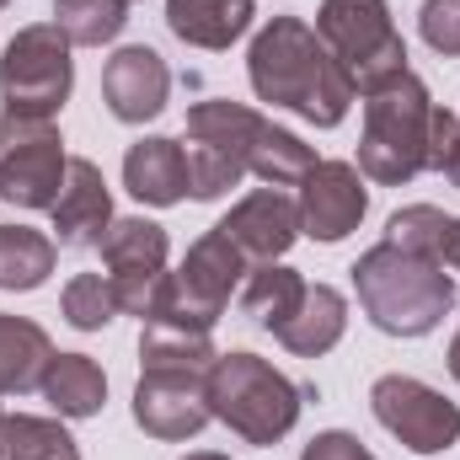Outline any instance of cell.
I'll return each instance as SVG.
<instances>
[{"label":"cell","instance_id":"e575fe53","mask_svg":"<svg viewBox=\"0 0 460 460\" xmlns=\"http://www.w3.org/2000/svg\"><path fill=\"white\" fill-rule=\"evenodd\" d=\"M0 423H5V412H0Z\"/></svg>","mask_w":460,"mask_h":460},{"label":"cell","instance_id":"44dd1931","mask_svg":"<svg viewBox=\"0 0 460 460\" xmlns=\"http://www.w3.org/2000/svg\"><path fill=\"white\" fill-rule=\"evenodd\" d=\"M38 391L49 396V407L59 418H97L102 402H108V375L86 353H54V364H49Z\"/></svg>","mask_w":460,"mask_h":460},{"label":"cell","instance_id":"d6a6232c","mask_svg":"<svg viewBox=\"0 0 460 460\" xmlns=\"http://www.w3.org/2000/svg\"><path fill=\"white\" fill-rule=\"evenodd\" d=\"M450 375L460 380V332H456V343H450Z\"/></svg>","mask_w":460,"mask_h":460},{"label":"cell","instance_id":"d4e9b609","mask_svg":"<svg viewBox=\"0 0 460 460\" xmlns=\"http://www.w3.org/2000/svg\"><path fill=\"white\" fill-rule=\"evenodd\" d=\"M128 22V0H54V27L70 38V49H102Z\"/></svg>","mask_w":460,"mask_h":460},{"label":"cell","instance_id":"30bf717a","mask_svg":"<svg viewBox=\"0 0 460 460\" xmlns=\"http://www.w3.org/2000/svg\"><path fill=\"white\" fill-rule=\"evenodd\" d=\"M102 262H108V279H113L118 311L139 316V322H155L161 305H166V230L150 226V220H113V230L102 235Z\"/></svg>","mask_w":460,"mask_h":460},{"label":"cell","instance_id":"7a4b0ae2","mask_svg":"<svg viewBox=\"0 0 460 460\" xmlns=\"http://www.w3.org/2000/svg\"><path fill=\"white\" fill-rule=\"evenodd\" d=\"M353 289H358L364 316L391 338H423L456 305V279L445 273V262L418 257L391 241L369 246L353 262Z\"/></svg>","mask_w":460,"mask_h":460},{"label":"cell","instance_id":"7c38bea8","mask_svg":"<svg viewBox=\"0 0 460 460\" xmlns=\"http://www.w3.org/2000/svg\"><path fill=\"white\" fill-rule=\"evenodd\" d=\"M134 423L150 439H193L209 423L204 402V369H145L134 385Z\"/></svg>","mask_w":460,"mask_h":460},{"label":"cell","instance_id":"9a60e30c","mask_svg":"<svg viewBox=\"0 0 460 460\" xmlns=\"http://www.w3.org/2000/svg\"><path fill=\"white\" fill-rule=\"evenodd\" d=\"M166 92H172V70L155 49L134 43V49H118L102 70V102L108 113L123 123H145L166 108Z\"/></svg>","mask_w":460,"mask_h":460},{"label":"cell","instance_id":"484cf974","mask_svg":"<svg viewBox=\"0 0 460 460\" xmlns=\"http://www.w3.org/2000/svg\"><path fill=\"white\" fill-rule=\"evenodd\" d=\"M0 460H81L75 439L54 418H5L0 423Z\"/></svg>","mask_w":460,"mask_h":460},{"label":"cell","instance_id":"d6986e66","mask_svg":"<svg viewBox=\"0 0 460 460\" xmlns=\"http://www.w3.org/2000/svg\"><path fill=\"white\" fill-rule=\"evenodd\" d=\"M252 0H166V27L193 49H230L252 27Z\"/></svg>","mask_w":460,"mask_h":460},{"label":"cell","instance_id":"603a6c76","mask_svg":"<svg viewBox=\"0 0 460 460\" xmlns=\"http://www.w3.org/2000/svg\"><path fill=\"white\" fill-rule=\"evenodd\" d=\"M54 273V241L43 230L0 226V289H38Z\"/></svg>","mask_w":460,"mask_h":460},{"label":"cell","instance_id":"277c9868","mask_svg":"<svg viewBox=\"0 0 460 460\" xmlns=\"http://www.w3.org/2000/svg\"><path fill=\"white\" fill-rule=\"evenodd\" d=\"M204 402L246 445H279L300 423V391L257 353H220L204 375Z\"/></svg>","mask_w":460,"mask_h":460},{"label":"cell","instance_id":"4fadbf2b","mask_svg":"<svg viewBox=\"0 0 460 460\" xmlns=\"http://www.w3.org/2000/svg\"><path fill=\"white\" fill-rule=\"evenodd\" d=\"M220 230L235 241V252L246 257V268L279 262L295 246V235H300V199H289L284 188H257V193H246L220 220Z\"/></svg>","mask_w":460,"mask_h":460},{"label":"cell","instance_id":"7402d4cb","mask_svg":"<svg viewBox=\"0 0 460 460\" xmlns=\"http://www.w3.org/2000/svg\"><path fill=\"white\" fill-rule=\"evenodd\" d=\"M220 353L209 343V332L204 327H188V322H145V332H139V364L145 369H204L209 375V364H215Z\"/></svg>","mask_w":460,"mask_h":460},{"label":"cell","instance_id":"ba28073f","mask_svg":"<svg viewBox=\"0 0 460 460\" xmlns=\"http://www.w3.org/2000/svg\"><path fill=\"white\" fill-rule=\"evenodd\" d=\"M65 139L54 118H11L0 113V199L16 209H54L65 188Z\"/></svg>","mask_w":460,"mask_h":460},{"label":"cell","instance_id":"2e32d148","mask_svg":"<svg viewBox=\"0 0 460 460\" xmlns=\"http://www.w3.org/2000/svg\"><path fill=\"white\" fill-rule=\"evenodd\" d=\"M54 230H59V246H102V235L113 230V199H108V182L92 161H70L65 172V188L54 199Z\"/></svg>","mask_w":460,"mask_h":460},{"label":"cell","instance_id":"cb8c5ba5","mask_svg":"<svg viewBox=\"0 0 460 460\" xmlns=\"http://www.w3.org/2000/svg\"><path fill=\"white\" fill-rule=\"evenodd\" d=\"M300 295H305V279H300L295 268L262 262V268H252V279H246V289H241V311H246L257 327L273 332V327L300 305Z\"/></svg>","mask_w":460,"mask_h":460},{"label":"cell","instance_id":"8fae6325","mask_svg":"<svg viewBox=\"0 0 460 460\" xmlns=\"http://www.w3.org/2000/svg\"><path fill=\"white\" fill-rule=\"evenodd\" d=\"M369 407H375L380 429H391V434H396L407 450H418V456L450 450L460 439V407L445 402L434 385L412 380V375H385V380H375Z\"/></svg>","mask_w":460,"mask_h":460},{"label":"cell","instance_id":"d590c367","mask_svg":"<svg viewBox=\"0 0 460 460\" xmlns=\"http://www.w3.org/2000/svg\"><path fill=\"white\" fill-rule=\"evenodd\" d=\"M0 5H5V0H0Z\"/></svg>","mask_w":460,"mask_h":460},{"label":"cell","instance_id":"836d02e7","mask_svg":"<svg viewBox=\"0 0 460 460\" xmlns=\"http://www.w3.org/2000/svg\"><path fill=\"white\" fill-rule=\"evenodd\" d=\"M188 460H230V456H215V450H199V456H188Z\"/></svg>","mask_w":460,"mask_h":460},{"label":"cell","instance_id":"9c48e42d","mask_svg":"<svg viewBox=\"0 0 460 460\" xmlns=\"http://www.w3.org/2000/svg\"><path fill=\"white\" fill-rule=\"evenodd\" d=\"M241 273H252L246 268V257L235 252V241H230L226 230L215 226L209 235H199L193 241V252L182 257V268L172 273V284H166V305H161V316L166 322H188V327H215L220 316H226L230 295H235V284H241ZM155 316V322H161Z\"/></svg>","mask_w":460,"mask_h":460},{"label":"cell","instance_id":"52a82bcc","mask_svg":"<svg viewBox=\"0 0 460 460\" xmlns=\"http://www.w3.org/2000/svg\"><path fill=\"white\" fill-rule=\"evenodd\" d=\"M75 65H70V38L54 22L22 27L5 54H0V97L11 118H54L70 102Z\"/></svg>","mask_w":460,"mask_h":460},{"label":"cell","instance_id":"1f68e13d","mask_svg":"<svg viewBox=\"0 0 460 460\" xmlns=\"http://www.w3.org/2000/svg\"><path fill=\"white\" fill-rule=\"evenodd\" d=\"M439 172H445V177L460 188V134H456V145H450V155H445V166H439Z\"/></svg>","mask_w":460,"mask_h":460},{"label":"cell","instance_id":"ffe728a7","mask_svg":"<svg viewBox=\"0 0 460 460\" xmlns=\"http://www.w3.org/2000/svg\"><path fill=\"white\" fill-rule=\"evenodd\" d=\"M54 364V343L27 316H0V396L38 391Z\"/></svg>","mask_w":460,"mask_h":460},{"label":"cell","instance_id":"e0dca14e","mask_svg":"<svg viewBox=\"0 0 460 460\" xmlns=\"http://www.w3.org/2000/svg\"><path fill=\"white\" fill-rule=\"evenodd\" d=\"M123 188L139 199V204H155V209H172L188 199L193 188V172H188V150L166 134H150L139 145H128L123 155Z\"/></svg>","mask_w":460,"mask_h":460},{"label":"cell","instance_id":"83f0119b","mask_svg":"<svg viewBox=\"0 0 460 460\" xmlns=\"http://www.w3.org/2000/svg\"><path fill=\"white\" fill-rule=\"evenodd\" d=\"M65 316H70V327H81V332L108 327L118 316L113 279H108V273H75V279L65 284Z\"/></svg>","mask_w":460,"mask_h":460},{"label":"cell","instance_id":"5b68a950","mask_svg":"<svg viewBox=\"0 0 460 460\" xmlns=\"http://www.w3.org/2000/svg\"><path fill=\"white\" fill-rule=\"evenodd\" d=\"M188 134H193V145L220 150L230 166L257 172L268 188H295L316 166L311 145H300L289 128H273L262 113H252L241 102H220V97L188 108Z\"/></svg>","mask_w":460,"mask_h":460},{"label":"cell","instance_id":"f1b7e54d","mask_svg":"<svg viewBox=\"0 0 460 460\" xmlns=\"http://www.w3.org/2000/svg\"><path fill=\"white\" fill-rule=\"evenodd\" d=\"M418 27H423V43L429 49H439L450 59L460 54V0H423Z\"/></svg>","mask_w":460,"mask_h":460},{"label":"cell","instance_id":"3957f363","mask_svg":"<svg viewBox=\"0 0 460 460\" xmlns=\"http://www.w3.org/2000/svg\"><path fill=\"white\" fill-rule=\"evenodd\" d=\"M429 86L402 70L391 86L369 92L364 102V139H358V172L380 188H402L418 172H429Z\"/></svg>","mask_w":460,"mask_h":460},{"label":"cell","instance_id":"5bb4252c","mask_svg":"<svg viewBox=\"0 0 460 460\" xmlns=\"http://www.w3.org/2000/svg\"><path fill=\"white\" fill-rule=\"evenodd\" d=\"M369 193L364 177L348 161H316L300 182V230L311 241H343L348 230L364 220Z\"/></svg>","mask_w":460,"mask_h":460},{"label":"cell","instance_id":"6da1fadb","mask_svg":"<svg viewBox=\"0 0 460 460\" xmlns=\"http://www.w3.org/2000/svg\"><path fill=\"white\" fill-rule=\"evenodd\" d=\"M252 70V92L273 108H289L316 128H338L353 102V81L343 65L332 59V49L316 38V27H305L300 16H273L246 54Z\"/></svg>","mask_w":460,"mask_h":460},{"label":"cell","instance_id":"8992f818","mask_svg":"<svg viewBox=\"0 0 460 460\" xmlns=\"http://www.w3.org/2000/svg\"><path fill=\"white\" fill-rule=\"evenodd\" d=\"M316 38L332 49L353 92H380L407 70V43L391 22L385 0H322L316 11Z\"/></svg>","mask_w":460,"mask_h":460},{"label":"cell","instance_id":"4dcf8cb0","mask_svg":"<svg viewBox=\"0 0 460 460\" xmlns=\"http://www.w3.org/2000/svg\"><path fill=\"white\" fill-rule=\"evenodd\" d=\"M445 262L460 273V220H450V241H445Z\"/></svg>","mask_w":460,"mask_h":460},{"label":"cell","instance_id":"ac0fdd59","mask_svg":"<svg viewBox=\"0 0 460 460\" xmlns=\"http://www.w3.org/2000/svg\"><path fill=\"white\" fill-rule=\"evenodd\" d=\"M348 327V300L332 289V284H305V295H300V305L273 327V338L289 348V353H300V358H316V353H327V348L343 338Z\"/></svg>","mask_w":460,"mask_h":460},{"label":"cell","instance_id":"f546056e","mask_svg":"<svg viewBox=\"0 0 460 460\" xmlns=\"http://www.w3.org/2000/svg\"><path fill=\"white\" fill-rule=\"evenodd\" d=\"M300 460H375L353 434H343V429H332V434H316L311 445H305V456Z\"/></svg>","mask_w":460,"mask_h":460},{"label":"cell","instance_id":"4316f807","mask_svg":"<svg viewBox=\"0 0 460 460\" xmlns=\"http://www.w3.org/2000/svg\"><path fill=\"white\" fill-rule=\"evenodd\" d=\"M450 220H456V215H445V209H434V204H412V209L391 215L385 241H391V246H407V252H418V257H434V262H445Z\"/></svg>","mask_w":460,"mask_h":460}]
</instances>
